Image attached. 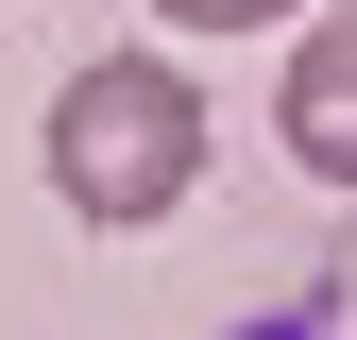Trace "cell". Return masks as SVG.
I'll list each match as a JSON object with an SVG mask.
<instances>
[{"label": "cell", "mask_w": 357, "mask_h": 340, "mask_svg": "<svg viewBox=\"0 0 357 340\" xmlns=\"http://www.w3.org/2000/svg\"><path fill=\"white\" fill-rule=\"evenodd\" d=\"M153 17H170V34H273L289 0H153Z\"/></svg>", "instance_id": "cell-3"}, {"label": "cell", "mask_w": 357, "mask_h": 340, "mask_svg": "<svg viewBox=\"0 0 357 340\" xmlns=\"http://www.w3.org/2000/svg\"><path fill=\"white\" fill-rule=\"evenodd\" d=\"M204 85L170 68V52H85L68 85H52V119H34V153H52V204L85 238H137V222H170V204L204 187Z\"/></svg>", "instance_id": "cell-1"}, {"label": "cell", "mask_w": 357, "mask_h": 340, "mask_svg": "<svg viewBox=\"0 0 357 340\" xmlns=\"http://www.w3.org/2000/svg\"><path fill=\"white\" fill-rule=\"evenodd\" d=\"M273 137H289V170H306V187H357V0H340L324 34H289Z\"/></svg>", "instance_id": "cell-2"}]
</instances>
